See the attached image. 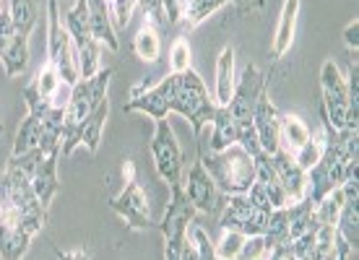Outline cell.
<instances>
[{
	"label": "cell",
	"instance_id": "1",
	"mask_svg": "<svg viewBox=\"0 0 359 260\" xmlns=\"http://www.w3.org/2000/svg\"><path fill=\"white\" fill-rule=\"evenodd\" d=\"M126 109L128 112H144L154 120L167 117L170 112H177L193 125L196 138H201L203 128L214 117L216 102L208 94L203 78L193 68H188V71L170 73L156 86H149V89L133 94Z\"/></svg>",
	"mask_w": 359,
	"mask_h": 260
},
{
	"label": "cell",
	"instance_id": "2",
	"mask_svg": "<svg viewBox=\"0 0 359 260\" xmlns=\"http://www.w3.org/2000/svg\"><path fill=\"white\" fill-rule=\"evenodd\" d=\"M211 179L216 182V188L224 196H237V193H248V188L255 179V159L252 153L240 144H232L222 149V151H203L201 146V156H198Z\"/></svg>",
	"mask_w": 359,
	"mask_h": 260
},
{
	"label": "cell",
	"instance_id": "3",
	"mask_svg": "<svg viewBox=\"0 0 359 260\" xmlns=\"http://www.w3.org/2000/svg\"><path fill=\"white\" fill-rule=\"evenodd\" d=\"M170 203H167V211H164V219L156 224V229L162 232L164 237V258L170 260H198L196 250L188 240V226L193 224L196 219V206L188 200L185 190H182V182L177 185H170Z\"/></svg>",
	"mask_w": 359,
	"mask_h": 260
},
{
	"label": "cell",
	"instance_id": "4",
	"mask_svg": "<svg viewBox=\"0 0 359 260\" xmlns=\"http://www.w3.org/2000/svg\"><path fill=\"white\" fill-rule=\"evenodd\" d=\"M0 198L3 203L11 208H16L24 224L29 226L32 234H39L47 224V206L39 200V196L34 193V185L29 175L21 167L11 164L6 167L3 177H0Z\"/></svg>",
	"mask_w": 359,
	"mask_h": 260
},
{
	"label": "cell",
	"instance_id": "5",
	"mask_svg": "<svg viewBox=\"0 0 359 260\" xmlns=\"http://www.w3.org/2000/svg\"><path fill=\"white\" fill-rule=\"evenodd\" d=\"M115 76L112 68H99L91 78H79L71 86V97L65 102V125H63V138L73 135L79 128L97 112L104 102H107V86L109 78ZM63 144V141H60Z\"/></svg>",
	"mask_w": 359,
	"mask_h": 260
},
{
	"label": "cell",
	"instance_id": "6",
	"mask_svg": "<svg viewBox=\"0 0 359 260\" xmlns=\"http://www.w3.org/2000/svg\"><path fill=\"white\" fill-rule=\"evenodd\" d=\"M11 18H13V39L0 55V63L6 68V76H18L29 65V36L39 18V0H11Z\"/></svg>",
	"mask_w": 359,
	"mask_h": 260
},
{
	"label": "cell",
	"instance_id": "7",
	"mask_svg": "<svg viewBox=\"0 0 359 260\" xmlns=\"http://www.w3.org/2000/svg\"><path fill=\"white\" fill-rule=\"evenodd\" d=\"M47 60L60 71V78H63L65 86H73L81 78L76 47H73V39L63 24L57 0L47 3Z\"/></svg>",
	"mask_w": 359,
	"mask_h": 260
},
{
	"label": "cell",
	"instance_id": "8",
	"mask_svg": "<svg viewBox=\"0 0 359 260\" xmlns=\"http://www.w3.org/2000/svg\"><path fill=\"white\" fill-rule=\"evenodd\" d=\"M63 24L73 39V47H76V57H79V73H81V78H91V76L102 68V60H99V57H102V42L91 34L86 0H76V6L65 13Z\"/></svg>",
	"mask_w": 359,
	"mask_h": 260
},
{
	"label": "cell",
	"instance_id": "9",
	"mask_svg": "<svg viewBox=\"0 0 359 260\" xmlns=\"http://www.w3.org/2000/svg\"><path fill=\"white\" fill-rule=\"evenodd\" d=\"M320 89H323V102H320V117L336 130L346 128V112H349V89L346 78L341 76L339 65L333 60H325L320 68Z\"/></svg>",
	"mask_w": 359,
	"mask_h": 260
},
{
	"label": "cell",
	"instance_id": "10",
	"mask_svg": "<svg viewBox=\"0 0 359 260\" xmlns=\"http://www.w3.org/2000/svg\"><path fill=\"white\" fill-rule=\"evenodd\" d=\"M222 208H224V211H222V219H219V226H222V229H234V232H243L245 237L263 234L269 229L271 211L269 208L255 206L252 200H248L245 193L226 196Z\"/></svg>",
	"mask_w": 359,
	"mask_h": 260
},
{
	"label": "cell",
	"instance_id": "11",
	"mask_svg": "<svg viewBox=\"0 0 359 260\" xmlns=\"http://www.w3.org/2000/svg\"><path fill=\"white\" fill-rule=\"evenodd\" d=\"M151 156L159 177L167 185L182 182V151H180V144L177 138H175V130H172L167 117L156 120V130H154V138H151Z\"/></svg>",
	"mask_w": 359,
	"mask_h": 260
},
{
	"label": "cell",
	"instance_id": "12",
	"mask_svg": "<svg viewBox=\"0 0 359 260\" xmlns=\"http://www.w3.org/2000/svg\"><path fill=\"white\" fill-rule=\"evenodd\" d=\"M109 208L130 229H151V226H156V221L151 219V211H149V196H146V190L141 188V182L135 177L128 179L123 193L109 200Z\"/></svg>",
	"mask_w": 359,
	"mask_h": 260
},
{
	"label": "cell",
	"instance_id": "13",
	"mask_svg": "<svg viewBox=\"0 0 359 260\" xmlns=\"http://www.w3.org/2000/svg\"><path fill=\"white\" fill-rule=\"evenodd\" d=\"M182 190H185L188 200L201 214H216L219 208L224 206L222 190L216 188V182L211 179V175L206 172L201 159L188 170V177L182 179Z\"/></svg>",
	"mask_w": 359,
	"mask_h": 260
},
{
	"label": "cell",
	"instance_id": "14",
	"mask_svg": "<svg viewBox=\"0 0 359 260\" xmlns=\"http://www.w3.org/2000/svg\"><path fill=\"white\" fill-rule=\"evenodd\" d=\"M34 234L29 232V226L24 224V219L16 208L6 206L3 216H0V258L6 260H18L29 252V242Z\"/></svg>",
	"mask_w": 359,
	"mask_h": 260
},
{
	"label": "cell",
	"instance_id": "15",
	"mask_svg": "<svg viewBox=\"0 0 359 260\" xmlns=\"http://www.w3.org/2000/svg\"><path fill=\"white\" fill-rule=\"evenodd\" d=\"M252 130L258 135V144L266 153H276L281 149V133H278V112L269 99V91L263 89L255 112H252Z\"/></svg>",
	"mask_w": 359,
	"mask_h": 260
},
{
	"label": "cell",
	"instance_id": "16",
	"mask_svg": "<svg viewBox=\"0 0 359 260\" xmlns=\"http://www.w3.org/2000/svg\"><path fill=\"white\" fill-rule=\"evenodd\" d=\"M271 162H273V170L287 190V196L292 198V203L307 198V172L294 162V153L281 146L276 153H271Z\"/></svg>",
	"mask_w": 359,
	"mask_h": 260
},
{
	"label": "cell",
	"instance_id": "17",
	"mask_svg": "<svg viewBox=\"0 0 359 260\" xmlns=\"http://www.w3.org/2000/svg\"><path fill=\"white\" fill-rule=\"evenodd\" d=\"M86 11H89L91 34L97 36L104 47H109L112 53H120V42H117L115 24H112V6H109V0H86Z\"/></svg>",
	"mask_w": 359,
	"mask_h": 260
},
{
	"label": "cell",
	"instance_id": "18",
	"mask_svg": "<svg viewBox=\"0 0 359 260\" xmlns=\"http://www.w3.org/2000/svg\"><path fill=\"white\" fill-rule=\"evenodd\" d=\"M299 6L302 0H284V8H281V16H278L276 32H273V57H284V55L292 50V42H294V32H297V16H299Z\"/></svg>",
	"mask_w": 359,
	"mask_h": 260
},
{
	"label": "cell",
	"instance_id": "19",
	"mask_svg": "<svg viewBox=\"0 0 359 260\" xmlns=\"http://www.w3.org/2000/svg\"><path fill=\"white\" fill-rule=\"evenodd\" d=\"M234 83H237V76H234V50L226 45L219 53V60H216V89H214L216 104H226L232 99Z\"/></svg>",
	"mask_w": 359,
	"mask_h": 260
},
{
	"label": "cell",
	"instance_id": "20",
	"mask_svg": "<svg viewBox=\"0 0 359 260\" xmlns=\"http://www.w3.org/2000/svg\"><path fill=\"white\" fill-rule=\"evenodd\" d=\"M133 53L146 60V63H156L159 55H162V39H159V32H156V24L146 18L141 29L135 32L133 36Z\"/></svg>",
	"mask_w": 359,
	"mask_h": 260
},
{
	"label": "cell",
	"instance_id": "21",
	"mask_svg": "<svg viewBox=\"0 0 359 260\" xmlns=\"http://www.w3.org/2000/svg\"><path fill=\"white\" fill-rule=\"evenodd\" d=\"M226 3H234L237 6V11L243 13V0H188V13H185V21H182V29H196L201 27L203 21H206L211 13H216V11L222 8V6H226Z\"/></svg>",
	"mask_w": 359,
	"mask_h": 260
},
{
	"label": "cell",
	"instance_id": "22",
	"mask_svg": "<svg viewBox=\"0 0 359 260\" xmlns=\"http://www.w3.org/2000/svg\"><path fill=\"white\" fill-rule=\"evenodd\" d=\"M278 133H281V146L294 153L310 138V128L297 115H278Z\"/></svg>",
	"mask_w": 359,
	"mask_h": 260
},
{
	"label": "cell",
	"instance_id": "23",
	"mask_svg": "<svg viewBox=\"0 0 359 260\" xmlns=\"http://www.w3.org/2000/svg\"><path fill=\"white\" fill-rule=\"evenodd\" d=\"M336 232L341 234L349 245H359V203L357 200H344L339 219H336Z\"/></svg>",
	"mask_w": 359,
	"mask_h": 260
},
{
	"label": "cell",
	"instance_id": "24",
	"mask_svg": "<svg viewBox=\"0 0 359 260\" xmlns=\"http://www.w3.org/2000/svg\"><path fill=\"white\" fill-rule=\"evenodd\" d=\"M341 206H344L341 188L325 193V196L315 203V219H318V224L336 226V219H339V211H341Z\"/></svg>",
	"mask_w": 359,
	"mask_h": 260
},
{
	"label": "cell",
	"instance_id": "25",
	"mask_svg": "<svg viewBox=\"0 0 359 260\" xmlns=\"http://www.w3.org/2000/svg\"><path fill=\"white\" fill-rule=\"evenodd\" d=\"M34 83H36V91H39L42 97L55 99L57 97V91H60V86H63V78H60V71H57L50 60H45V65L36 71Z\"/></svg>",
	"mask_w": 359,
	"mask_h": 260
},
{
	"label": "cell",
	"instance_id": "26",
	"mask_svg": "<svg viewBox=\"0 0 359 260\" xmlns=\"http://www.w3.org/2000/svg\"><path fill=\"white\" fill-rule=\"evenodd\" d=\"M222 240L214 245L216 258H240V250H243L245 234L234 232V229H222Z\"/></svg>",
	"mask_w": 359,
	"mask_h": 260
},
{
	"label": "cell",
	"instance_id": "27",
	"mask_svg": "<svg viewBox=\"0 0 359 260\" xmlns=\"http://www.w3.org/2000/svg\"><path fill=\"white\" fill-rule=\"evenodd\" d=\"M320 153H323V135H320V138H313V135H310L305 144L294 151V162L307 172L318 159H320Z\"/></svg>",
	"mask_w": 359,
	"mask_h": 260
},
{
	"label": "cell",
	"instance_id": "28",
	"mask_svg": "<svg viewBox=\"0 0 359 260\" xmlns=\"http://www.w3.org/2000/svg\"><path fill=\"white\" fill-rule=\"evenodd\" d=\"M190 229V245H193V250H196V258L198 260H214L216 252H214V242H211V237L203 226H188Z\"/></svg>",
	"mask_w": 359,
	"mask_h": 260
},
{
	"label": "cell",
	"instance_id": "29",
	"mask_svg": "<svg viewBox=\"0 0 359 260\" xmlns=\"http://www.w3.org/2000/svg\"><path fill=\"white\" fill-rule=\"evenodd\" d=\"M170 65H172V73H180V71H188L190 68V45L185 36H177L170 47Z\"/></svg>",
	"mask_w": 359,
	"mask_h": 260
},
{
	"label": "cell",
	"instance_id": "30",
	"mask_svg": "<svg viewBox=\"0 0 359 260\" xmlns=\"http://www.w3.org/2000/svg\"><path fill=\"white\" fill-rule=\"evenodd\" d=\"M164 16H167V29L182 27L185 13H188V0H162Z\"/></svg>",
	"mask_w": 359,
	"mask_h": 260
},
{
	"label": "cell",
	"instance_id": "31",
	"mask_svg": "<svg viewBox=\"0 0 359 260\" xmlns=\"http://www.w3.org/2000/svg\"><path fill=\"white\" fill-rule=\"evenodd\" d=\"M109 6H112V24L117 29H126L128 21H130V13L138 6V0H112Z\"/></svg>",
	"mask_w": 359,
	"mask_h": 260
},
{
	"label": "cell",
	"instance_id": "32",
	"mask_svg": "<svg viewBox=\"0 0 359 260\" xmlns=\"http://www.w3.org/2000/svg\"><path fill=\"white\" fill-rule=\"evenodd\" d=\"M240 258H266V242H263V234H252V237H245L243 250H240Z\"/></svg>",
	"mask_w": 359,
	"mask_h": 260
},
{
	"label": "cell",
	"instance_id": "33",
	"mask_svg": "<svg viewBox=\"0 0 359 260\" xmlns=\"http://www.w3.org/2000/svg\"><path fill=\"white\" fill-rule=\"evenodd\" d=\"M13 39V18H11V8L0 6V55L6 53V47Z\"/></svg>",
	"mask_w": 359,
	"mask_h": 260
},
{
	"label": "cell",
	"instance_id": "34",
	"mask_svg": "<svg viewBox=\"0 0 359 260\" xmlns=\"http://www.w3.org/2000/svg\"><path fill=\"white\" fill-rule=\"evenodd\" d=\"M344 42H346V47H349V50H354V53L359 50V21H357V18L351 21L349 27L344 29Z\"/></svg>",
	"mask_w": 359,
	"mask_h": 260
},
{
	"label": "cell",
	"instance_id": "35",
	"mask_svg": "<svg viewBox=\"0 0 359 260\" xmlns=\"http://www.w3.org/2000/svg\"><path fill=\"white\" fill-rule=\"evenodd\" d=\"M123 177H126V182L135 177V164L130 159H126V164H123Z\"/></svg>",
	"mask_w": 359,
	"mask_h": 260
},
{
	"label": "cell",
	"instance_id": "36",
	"mask_svg": "<svg viewBox=\"0 0 359 260\" xmlns=\"http://www.w3.org/2000/svg\"><path fill=\"white\" fill-rule=\"evenodd\" d=\"M3 211H6V203H3V198H0V216H3Z\"/></svg>",
	"mask_w": 359,
	"mask_h": 260
}]
</instances>
